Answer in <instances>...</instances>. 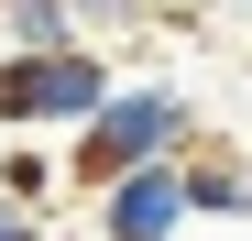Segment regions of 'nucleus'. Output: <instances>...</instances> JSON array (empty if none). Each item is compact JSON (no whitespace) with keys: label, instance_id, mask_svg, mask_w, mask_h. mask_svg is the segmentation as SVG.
<instances>
[{"label":"nucleus","instance_id":"nucleus-4","mask_svg":"<svg viewBox=\"0 0 252 241\" xmlns=\"http://www.w3.org/2000/svg\"><path fill=\"white\" fill-rule=\"evenodd\" d=\"M176 186H187V219H197V209H208V219H241V209H252V165L220 153V143H208V153L187 143V153H176Z\"/></svg>","mask_w":252,"mask_h":241},{"label":"nucleus","instance_id":"nucleus-1","mask_svg":"<svg viewBox=\"0 0 252 241\" xmlns=\"http://www.w3.org/2000/svg\"><path fill=\"white\" fill-rule=\"evenodd\" d=\"M187 143H197V99L164 88V77H143V88H110L88 120H77L66 176L77 186H110V176H132V165H176Z\"/></svg>","mask_w":252,"mask_h":241},{"label":"nucleus","instance_id":"nucleus-5","mask_svg":"<svg viewBox=\"0 0 252 241\" xmlns=\"http://www.w3.org/2000/svg\"><path fill=\"white\" fill-rule=\"evenodd\" d=\"M0 33H11V55H55V44H88L66 0H0Z\"/></svg>","mask_w":252,"mask_h":241},{"label":"nucleus","instance_id":"nucleus-8","mask_svg":"<svg viewBox=\"0 0 252 241\" xmlns=\"http://www.w3.org/2000/svg\"><path fill=\"white\" fill-rule=\"evenodd\" d=\"M0 241H44V219H33V209H11V197H0Z\"/></svg>","mask_w":252,"mask_h":241},{"label":"nucleus","instance_id":"nucleus-6","mask_svg":"<svg viewBox=\"0 0 252 241\" xmlns=\"http://www.w3.org/2000/svg\"><path fill=\"white\" fill-rule=\"evenodd\" d=\"M0 197H11V209L44 197V209H55V165H44V153H0Z\"/></svg>","mask_w":252,"mask_h":241},{"label":"nucleus","instance_id":"nucleus-9","mask_svg":"<svg viewBox=\"0 0 252 241\" xmlns=\"http://www.w3.org/2000/svg\"><path fill=\"white\" fill-rule=\"evenodd\" d=\"M230 11H252V0H230Z\"/></svg>","mask_w":252,"mask_h":241},{"label":"nucleus","instance_id":"nucleus-2","mask_svg":"<svg viewBox=\"0 0 252 241\" xmlns=\"http://www.w3.org/2000/svg\"><path fill=\"white\" fill-rule=\"evenodd\" d=\"M110 88H121V66L99 44H55V55H11L0 44V120L11 132H77Z\"/></svg>","mask_w":252,"mask_h":241},{"label":"nucleus","instance_id":"nucleus-3","mask_svg":"<svg viewBox=\"0 0 252 241\" xmlns=\"http://www.w3.org/2000/svg\"><path fill=\"white\" fill-rule=\"evenodd\" d=\"M176 230H187V186H176V165H132V176L99 186V241H176Z\"/></svg>","mask_w":252,"mask_h":241},{"label":"nucleus","instance_id":"nucleus-7","mask_svg":"<svg viewBox=\"0 0 252 241\" xmlns=\"http://www.w3.org/2000/svg\"><path fill=\"white\" fill-rule=\"evenodd\" d=\"M66 11H77V33H121V22H132V0H66Z\"/></svg>","mask_w":252,"mask_h":241}]
</instances>
